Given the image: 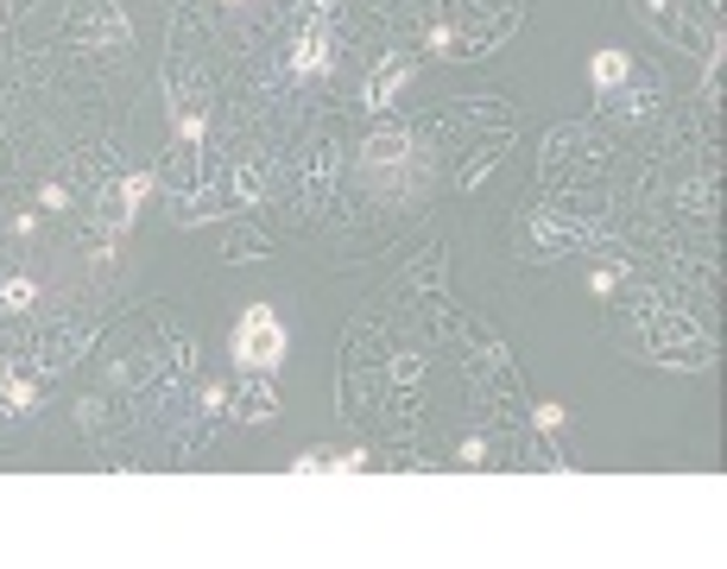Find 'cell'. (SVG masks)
Returning a JSON list of instances; mask_svg holds the SVG:
<instances>
[{"label": "cell", "mask_w": 727, "mask_h": 569, "mask_svg": "<svg viewBox=\"0 0 727 569\" xmlns=\"http://www.w3.org/2000/svg\"><path fill=\"white\" fill-rule=\"evenodd\" d=\"M228 355H235V367H247V374H273L278 360H285V323H278L273 304H247L235 335H228Z\"/></svg>", "instance_id": "6da1fadb"}, {"label": "cell", "mask_w": 727, "mask_h": 569, "mask_svg": "<svg viewBox=\"0 0 727 569\" xmlns=\"http://www.w3.org/2000/svg\"><path fill=\"white\" fill-rule=\"evenodd\" d=\"M645 348L658 360H670V367H708V335L683 317V310H652L645 317Z\"/></svg>", "instance_id": "7a4b0ae2"}, {"label": "cell", "mask_w": 727, "mask_h": 569, "mask_svg": "<svg viewBox=\"0 0 727 569\" xmlns=\"http://www.w3.org/2000/svg\"><path fill=\"white\" fill-rule=\"evenodd\" d=\"M70 38L90 45V51H108V58H127V51H133V32H127L115 0H83L76 20H70Z\"/></svg>", "instance_id": "3957f363"}, {"label": "cell", "mask_w": 727, "mask_h": 569, "mask_svg": "<svg viewBox=\"0 0 727 569\" xmlns=\"http://www.w3.org/2000/svg\"><path fill=\"white\" fill-rule=\"evenodd\" d=\"M335 0H310V13H303L298 26V45H291V70L298 76H323L335 63Z\"/></svg>", "instance_id": "277c9868"}, {"label": "cell", "mask_w": 727, "mask_h": 569, "mask_svg": "<svg viewBox=\"0 0 727 569\" xmlns=\"http://www.w3.org/2000/svg\"><path fill=\"white\" fill-rule=\"evenodd\" d=\"M38 387H45V367H20V360H0V430L38 412Z\"/></svg>", "instance_id": "5b68a950"}, {"label": "cell", "mask_w": 727, "mask_h": 569, "mask_svg": "<svg viewBox=\"0 0 727 569\" xmlns=\"http://www.w3.org/2000/svg\"><path fill=\"white\" fill-rule=\"evenodd\" d=\"M171 120H178V140H203L210 127V83H190L183 70H171Z\"/></svg>", "instance_id": "8992f818"}, {"label": "cell", "mask_w": 727, "mask_h": 569, "mask_svg": "<svg viewBox=\"0 0 727 569\" xmlns=\"http://www.w3.org/2000/svg\"><path fill=\"white\" fill-rule=\"evenodd\" d=\"M412 76H418V63L405 58V51H386V58L373 63V76H367L361 102H367V108H393V95L412 90Z\"/></svg>", "instance_id": "52a82bcc"}, {"label": "cell", "mask_w": 727, "mask_h": 569, "mask_svg": "<svg viewBox=\"0 0 727 569\" xmlns=\"http://www.w3.org/2000/svg\"><path fill=\"white\" fill-rule=\"evenodd\" d=\"M588 235H595L588 222H557L550 210H538L532 222H525V240H532V253H570V247H582Z\"/></svg>", "instance_id": "ba28073f"}, {"label": "cell", "mask_w": 727, "mask_h": 569, "mask_svg": "<svg viewBox=\"0 0 727 569\" xmlns=\"http://www.w3.org/2000/svg\"><path fill=\"white\" fill-rule=\"evenodd\" d=\"M228 399H235V418H241V424H273V418H278L273 374H247V380L228 392Z\"/></svg>", "instance_id": "9c48e42d"}, {"label": "cell", "mask_w": 727, "mask_h": 569, "mask_svg": "<svg viewBox=\"0 0 727 569\" xmlns=\"http://www.w3.org/2000/svg\"><path fill=\"white\" fill-rule=\"evenodd\" d=\"M405 152H412L405 127H380V133L361 146V171H367V178H386L393 165H405Z\"/></svg>", "instance_id": "30bf717a"}, {"label": "cell", "mask_w": 727, "mask_h": 569, "mask_svg": "<svg viewBox=\"0 0 727 569\" xmlns=\"http://www.w3.org/2000/svg\"><path fill=\"white\" fill-rule=\"evenodd\" d=\"M639 20H645V26H658V38H670V45H690V51L702 45V32L683 26L677 0H639Z\"/></svg>", "instance_id": "8fae6325"}, {"label": "cell", "mask_w": 727, "mask_h": 569, "mask_svg": "<svg viewBox=\"0 0 727 569\" xmlns=\"http://www.w3.org/2000/svg\"><path fill=\"white\" fill-rule=\"evenodd\" d=\"M90 323H63V330H51L45 335V355H38V367H51V374H58V367H70V360L83 355V348H90Z\"/></svg>", "instance_id": "7c38bea8"}, {"label": "cell", "mask_w": 727, "mask_h": 569, "mask_svg": "<svg viewBox=\"0 0 727 569\" xmlns=\"http://www.w3.org/2000/svg\"><path fill=\"white\" fill-rule=\"evenodd\" d=\"M291 469L298 475H355V469H367V450H310Z\"/></svg>", "instance_id": "4fadbf2b"}, {"label": "cell", "mask_w": 727, "mask_h": 569, "mask_svg": "<svg viewBox=\"0 0 727 569\" xmlns=\"http://www.w3.org/2000/svg\"><path fill=\"white\" fill-rule=\"evenodd\" d=\"M627 76H633V58H627V51H595V58H588V83H595V95H601V102L620 90Z\"/></svg>", "instance_id": "5bb4252c"}, {"label": "cell", "mask_w": 727, "mask_h": 569, "mask_svg": "<svg viewBox=\"0 0 727 569\" xmlns=\"http://www.w3.org/2000/svg\"><path fill=\"white\" fill-rule=\"evenodd\" d=\"M165 183H171L178 197H196V146H190V140H178L171 165H165Z\"/></svg>", "instance_id": "9a60e30c"}, {"label": "cell", "mask_w": 727, "mask_h": 569, "mask_svg": "<svg viewBox=\"0 0 727 569\" xmlns=\"http://www.w3.org/2000/svg\"><path fill=\"white\" fill-rule=\"evenodd\" d=\"M330 171H335V146H317L310 152V190H303V210H317L330 197Z\"/></svg>", "instance_id": "2e32d148"}, {"label": "cell", "mask_w": 727, "mask_h": 569, "mask_svg": "<svg viewBox=\"0 0 727 569\" xmlns=\"http://www.w3.org/2000/svg\"><path fill=\"white\" fill-rule=\"evenodd\" d=\"M266 197V165L260 158H241L235 165V203H260Z\"/></svg>", "instance_id": "e0dca14e"}, {"label": "cell", "mask_w": 727, "mask_h": 569, "mask_svg": "<svg viewBox=\"0 0 727 569\" xmlns=\"http://www.w3.org/2000/svg\"><path fill=\"white\" fill-rule=\"evenodd\" d=\"M32 298H38V278H26V272H13V278L0 285V310H26Z\"/></svg>", "instance_id": "ac0fdd59"}, {"label": "cell", "mask_w": 727, "mask_h": 569, "mask_svg": "<svg viewBox=\"0 0 727 569\" xmlns=\"http://www.w3.org/2000/svg\"><path fill=\"white\" fill-rule=\"evenodd\" d=\"M152 183H158L152 171H133V178L121 183V197H115V203H121V222H127V215H133V210H140V203L152 197Z\"/></svg>", "instance_id": "d6986e66"}, {"label": "cell", "mask_w": 727, "mask_h": 569, "mask_svg": "<svg viewBox=\"0 0 727 569\" xmlns=\"http://www.w3.org/2000/svg\"><path fill=\"white\" fill-rule=\"evenodd\" d=\"M228 260H266V235H235L228 240Z\"/></svg>", "instance_id": "ffe728a7"}, {"label": "cell", "mask_w": 727, "mask_h": 569, "mask_svg": "<svg viewBox=\"0 0 727 569\" xmlns=\"http://www.w3.org/2000/svg\"><path fill=\"white\" fill-rule=\"evenodd\" d=\"M393 380H398L405 392H412L418 380H425V360H418V355H398V360H393Z\"/></svg>", "instance_id": "44dd1931"}, {"label": "cell", "mask_w": 727, "mask_h": 569, "mask_svg": "<svg viewBox=\"0 0 727 569\" xmlns=\"http://www.w3.org/2000/svg\"><path fill=\"white\" fill-rule=\"evenodd\" d=\"M538 430L557 437V430H563V405H538Z\"/></svg>", "instance_id": "7402d4cb"}, {"label": "cell", "mask_w": 727, "mask_h": 569, "mask_svg": "<svg viewBox=\"0 0 727 569\" xmlns=\"http://www.w3.org/2000/svg\"><path fill=\"white\" fill-rule=\"evenodd\" d=\"M462 462H468V469H481V462H487V437H468V443H462Z\"/></svg>", "instance_id": "603a6c76"}, {"label": "cell", "mask_w": 727, "mask_h": 569, "mask_svg": "<svg viewBox=\"0 0 727 569\" xmlns=\"http://www.w3.org/2000/svg\"><path fill=\"white\" fill-rule=\"evenodd\" d=\"M588 285H595V292H613V285H620V266H601L595 278H588Z\"/></svg>", "instance_id": "cb8c5ba5"}, {"label": "cell", "mask_w": 727, "mask_h": 569, "mask_svg": "<svg viewBox=\"0 0 727 569\" xmlns=\"http://www.w3.org/2000/svg\"><path fill=\"white\" fill-rule=\"evenodd\" d=\"M228 7H241V0H228Z\"/></svg>", "instance_id": "d4e9b609"}]
</instances>
